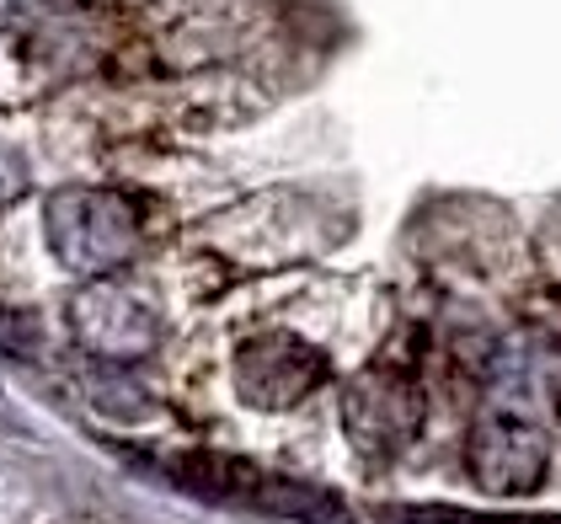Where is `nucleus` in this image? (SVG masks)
I'll use <instances>...</instances> for the list:
<instances>
[{
    "label": "nucleus",
    "instance_id": "1",
    "mask_svg": "<svg viewBox=\"0 0 561 524\" xmlns=\"http://www.w3.org/2000/svg\"><path fill=\"white\" fill-rule=\"evenodd\" d=\"M161 477H172L182 492L209 498V503H236V509H257V514H278V520H300V524H353V509L337 492L278 477V471L236 460V455H215V449L167 455Z\"/></svg>",
    "mask_w": 561,
    "mask_h": 524
},
{
    "label": "nucleus",
    "instance_id": "2",
    "mask_svg": "<svg viewBox=\"0 0 561 524\" xmlns=\"http://www.w3.org/2000/svg\"><path fill=\"white\" fill-rule=\"evenodd\" d=\"M380 524H561L557 514H476V509H444V503H396L380 509Z\"/></svg>",
    "mask_w": 561,
    "mask_h": 524
}]
</instances>
